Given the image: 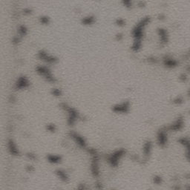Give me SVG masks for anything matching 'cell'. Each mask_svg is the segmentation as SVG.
Wrapping results in <instances>:
<instances>
[{
  "instance_id": "1",
  "label": "cell",
  "mask_w": 190,
  "mask_h": 190,
  "mask_svg": "<svg viewBox=\"0 0 190 190\" xmlns=\"http://www.w3.org/2000/svg\"><path fill=\"white\" fill-rule=\"evenodd\" d=\"M124 154L125 151L123 149L117 150L114 152L113 154H111L109 158V162L111 164V166H112L113 167H116L118 165L120 160L124 155Z\"/></svg>"
},
{
  "instance_id": "2",
  "label": "cell",
  "mask_w": 190,
  "mask_h": 190,
  "mask_svg": "<svg viewBox=\"0 0 190 190\" xmlns=\"http://www.w3.org/2000/svg\"><path fill=\"white\" fill-rule=\"evenodd\" d=\"M178 143L185 149V153H184L185 158L190 163V138L187 137H183L178 140Z\"/></svg>"
},
{
  "instance_id": "3",
  "label": "cell",
  "mask_w": 190,
  "mask_h": 190,
  "mask_svg": "<svg viewBox=\"0 0 190 190\" xmlns=\"http://www.w3.org/2000/svg\"><path fill=\"white\" fill-rule=\"evenodd\" d=\"M184 126H185V122H184L183 118L179 117L167 129L168 130L172 131V132H179L183 129Z\"/></svg>"
},
{
  "instance_id": "4",
  "label": "cell",
  "mask_w": 190,
  "mask_h": 190,
  "mask_svg": "<svg viewBox=\"0 0 190 190\" xmlns=\"http://www.w3.org/2000/svg\"><path fill=\"white\" fill-rule=\"evenodd\" d=\"M157 143L160 147H164L168 143V135L166 129H161L157 134Z\"/></svg>"
},
{
  "instance_id": "5",
  "label": "cell",
  "mask_w": 190,
  "mask_h": 190,
  "mask_svg": "<svg viewBox=\"0 0 190 190\" xmlns=\"http://www.w3.org/2000/svg\"><path fill=\"white\" fill-rule=\"evenodd\" d=\"M129 102H124V103H120V104H117L113 107V111L117 114H126L129 112Z\"/></svg>"
},
{
  "instance_id": "6",
  "label": "cell",
  "mask_w": 190,
  "mask_h": 190,
  "mask_svg": "<svg viewBox=\"0 0 190 190\" xmlns=\"http://www.w3.org/2000/svg\"><path fill=\"white\" fill-rule=\"evenodd\" d=\"M164 65L166 66V67L169 68H176L178 66V61L175 59L173 58H166L164 60Z\"/></svg>"
},
{
  "instance_id": "7",
  "label": "cell",
  "mask_w": 190,
  "mask_h": 190,
  "mask_svg": "<svg viewBox=\"0 0 190 190\" xmlns=\"http://www.w3.org/2000/svg\"><path fill=\"white\" fill-rule=\"evenodd\" d=\"M152 144L151 141H147L146 144H144V148H143V152L145 157H148L150 155L151 152H152Z\"/></svg>"
},
{
  "instance_id": "8",
  "label": "cell",
  "mask_w": 190,
  "mask_h": 190,
  "mask_svg": "<svg viewBox=\"0 0 190 190\" xmlns=\"http://www.w3.org/2000/svg\"><path fill=\"white\" fill-rule=\"evenodd\" d=\"M28 85V82L26 78L25 77H21L20 79L18 80L17 83V88H19V89H22V88H25Z\"/></svg>"
},
{
  "instance_id": "9",
  "label": "cell",
  "mask_w": 190,
  "mask_h": 190,
  "mask_svg": "<svg viewBox=\"0 0 190 190\" xmlns=\"http://www.w3.org/2000/svg\"><path fill=\"white\" fill-rule=\"evenodd\" d=\"M158 32H159V36L160 37V40H161L162 42H167L168 41V35L167 32L164 30V29L160 28L158 30Z\"/></svg>"
},
{
  "instance_id": "10",
  "label": "cell",
  "mask_w": 190,
  "mask_h": 190,
  "mask_svg": "<svg viewBox=\"0 0 190 190\" xmlns=\"http://www.w3.org/2000/svg\"><path fill=\"white\" fill-rule=\"evenodd\" d=\"M9 148H10V150H11V153L15 154V155H17V153H19L18 150H17V147H16V145L14 144V143H13L12 140H10Z\"/></svg>"
},
{
  "instance_id": "11",
  "label": "cell",
  "mask_w": 190,
  "mask_h": 190,
  "mask_svg": "<svg viewBox=\"0 0 190 190\" xmlns=\"http://www.w3.org/2000/svg\"><path fill=\"white\" fill-rule=\"evenodd\" d=\"M48 161L54 163H59L60 161V157L52 154V155L48 156Z\"/></svg>"
},
{
  "instance_id": "12",
  "label": "cell",
  "mask_w": 190,
  "mask_h": 190,
  "mask_svg": "<svg viewBox=\"0 0 190 190\" xmlns=\"http://www.w3.org/2000/svg\"><path fill=\"white\" fill-rule=\"evenodd\" d=\"M153 181L154 183H155L156 185H161L163 183V178L160 176L156 175L153 178Z\"/></svg>"
},
{
  "instance_id": "13",
  "label": "cell",
  "mask_w": 190,
  "mask_h": 190,
  "mask_svg": "<svg viewBox=\"0 0 190 190\" xmlns=\"http://www.w3.org/2000/svg\"><path fill=\"white\" fill-rule=\"evenodd\" d=\"M174 103H175L176 104H178V105L182 104V103H183V97H177L175 100H174Z\"/></svg>"
},
{
  "instance_id": "14",
  "label": "cell",
  "mask_w": 190,
  "mask_h": 190,
  "mask_svg": "<svg viewBox=\"0 0 190 190\" xmlns=\"http://www.w3.org/2000/svg\"><path fill=\"white\" fill-rule=\"evenodd\" d=\"M117 24L118 25H125V22L122 19H118L117 21Z\"/></svg>"
},
{
  "instance_id": "15",
  "label": "cell",
  "mask_w": 190,
  "mask_h": 190,
  "mask_svg": "<svg viewBox=\"0 0 190 190\" xmlns=\"http://www.w3.org/2000/svg\"><path fill=\"white\" fill-rule=\"evenodd\" d=\"M92 22H93V19H92L91 17H89V19L86 18L85 20H84V22H85V24H89V23H91Z\"/></svg>"
},
{
  "instance_id": "16",
  "label": "cell",
  "mask_w": 190,
  "mask_h": 190,
  "mask_svg": "<svg viewBox=\"0 0 190 190\" xmlns=\"http://www.w3.org/2000/svg\"><path fill=\"white\" fill-rule=\"evenodd\" d=\"M19 31L22 33V34H25V33H26V29H25L24 26H22Z\"/></svg>"
},
{
  "instance_id": "17",
  "label": "cell",
  "mask_w": 190,
  "mask_h": 190,
  "mask_svg": "<svg viewBox=\"0 0 190 190\" xmlns=\"http://www.w3.org/2000/svg\"><path fill=\"white\" fill-rule=\"evenodd\" d=\"M185 190H190V184H188L185 187Z\"/></svg>"
},
{
  "instance_id": "18",
  "label": "cell",
  "mask_w": 190,
  "mask_h": 190,
  "mask_svg": "<svg viewBox=\"0 0 190 190\" xmlns=\"http://www.w3.org/2000/svg\"><path fill=\"white\" fill-rule=\"evenodd\" d=\"M188 95H189V96L190 97V88H189V92H188Z\"/></svg>"
}]
</instances>
